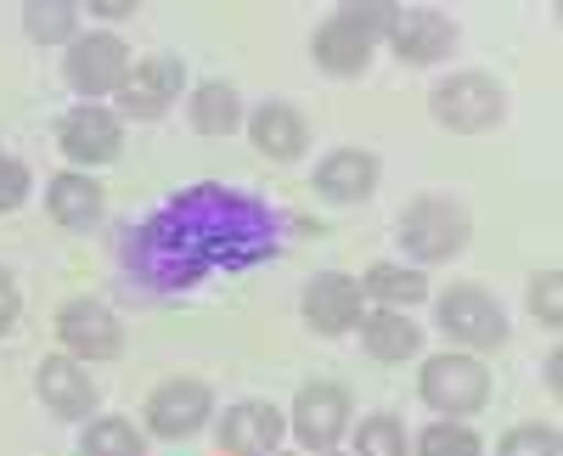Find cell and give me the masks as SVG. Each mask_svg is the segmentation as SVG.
Segmentation results:
<instances>
[{
  "label": "cell",
  "mask_w": 563,
  "mask_h": 456,
  "mask_svg": "<svg viewBox=\"0 0 563 456\" xmlns=\"http://www.w3.org/2000/svg\"><path fill=\"white\" fill-rule=\"evenodd\" d=\"M45 220H52L57 232H74V237L97 232L108 220V187L85 169H57L45 180Z\"/></svg>",
  "instance_id": "cell-19"
},
{
  "label": "cell",
  "mask_w": 563,
  "mask_h": 456,
  "mask_svg": "<svg viewBox=\"0 0 563 456\" xmlns=\"http://www.w3.org/2000/svg\"><path fill=\"white\" fill-rule=\"evenodd\" d=\"M305 456H350V451H344V445H339V451H305Z\"/></svg>",
  "instance_id": "cell-33"
},
{
  "label": "cell",
  "mask_w": 563,
  "mask_h": 456,
  "mask_svg": "<svg viewBox=\"0 0 563 456\" xmlns=\"http://www.w3.org/2000/svg\"><path fill=\"white\" fill-rule=\"evenodd\" d=\"M395 23L389 0H361V7H333L310 29V63L327 79H361L384 52V34Z\"/></svg>",
  "instance_id": "cell-2"
},
{
  "label": "cell",
  "mask_w": 563,
  "mask_h": 456,
  "mask_svg": "<svg viewBox=\"0 0 563 456\" xmlns=\"http://www.w3.org/2000/svg\"><path fill=\"white\" fill-rule=\"evenodd\" d=\"M243 130H249V147L260 158H271V164H299L310 153V142H316L305 108H294L288 97H265L260 108H249Z\"/></svg>",
  "instance_id": "cell-18"
},
{
  "label": "cell",
  "mask_w": 563,
  "mask_h": 456,
  "mask_svg": "<svg viewBox=\"0 0 563 456\" xmlns=\"http://www.w3.org/2000/svg\"><path fill=\"white\" fill-rule=\"evenodd\" d=\"M496 456H563V429L558 423H512L496 440Z\"/></svg>",
  "instance_id": "cell-28"
},
{
  "label": "cell",
  "mask_w": 563,
  "mask_h": 456,
  "mask_svg": "<svg viewBox=\"0 0 563 456\" xmlns=\"http://www.w3.org/2000/svg\"><path fill=\"white\" fill-rule=\"evenodd\" d=\"M310 187L321 203H339V209H355L366 198H378L384 187V158L372 147H327L310 169Z\"/></svg>",
  "instance_id": "cell-17"
},
{
  "label": "cell",
  "mask_w": 563,
  "mask_h": 456,
  "mask_svg": "<svg viewBox=\"0 0 563 456\" xmlns=\"http://www.w3.org/2000/svg\"><path fill=\"white\" fill-rule=\"evenodd\" d=\"M361 299L372 310H417V304H429L434 288H429V270H417L406 259H378V265H366V277H361Z\"/></svg>",
  "instance_id": "cell-21"
},
{
  "label": "cell",
  "mask_w": 563,
  "mask_h": 456,
  "mask_svg": "<svg viewBox=\"0 0 563 456\" xmlns=\"http://www.w3.org/2000/svg\"><path fill=\"white\" fill-rule=\"evenodd\" d=\"M214 445L220 456H271L288 440V412L276 400H231L225 412H214Z\"/></svg>",
  "instance_id": "cell-16"
},
{
  "label": "cell",
  "mask_w": 563,
  "mask_h": 456,
  "mask_svg": "<svg viewBox=\"0 0 563 456\" xmlns=\"http://www.w3.org/2000/svg\"><path fill=\"white\" fill-rule=\"evenodd\" d=\"M271 456H294V451H271Z\"/></svg>",
  "instance_id": "cell-34"
},
{
  "label": "cell",
  "mask_w": 563,
  "mask_h": 456,
  "mask_svg": "<svg viewBox=\"0 0 563 456\" xmlns=\"http://www.w3.org/2000/svg\"><path fill=\"white\" fill-rule=\"evenodd\" d=\"M29 198H34V169L18 153L0 147V214H18Z\"/></svg>",
  "instance_id": "cell-29"
},
{
  "label": "cell",
  "mask_w": 563,
  "mask_h": 456,
  "mask_svg": "<svg viewBox=\"0 0 563 456\" xmlns=\"http://www.w3.org/2000/svg\"><path fill=\"white\" fill-rule=\"evenodd\" d=\"M23 34L34 40V45H68L85 34V7L79 0H29L23 7Z\"/></svg>",
  "instance_id": "cell-24"
},
{
  "label": "cell",
  "mask_w": 563,
  "mask_h": 456,
  "mask_svg": "<svg viewBox=\"0 0 563 456\" xmlns=\"http://www.w3.org/2000/svg\"><path fill=\"white\" fill-rule=\"evenodd\" d=\"M512 97L490 68H451L429 85V119L451 135H485L507 119Z\"/></svg>",
  "instance_id": "cell-5"
},
{
  "label": "cell",
  "mask_w": 563,
  "mask_h": 456,
  "mask_svg": "<svg viewBox=\"0 0 563 456\" xmlns=\"http://www.w3.org/2000/svg\"><path fill=\"white\" fill-rule=\"evenodd\" d=\"M34 400L57 423H90L102 412V383H97V372H90L85 360L52 349V355L34 360Z\"/></svg>",
  "instance_id": "cell-13"
},
{
  "label": "cell",
  "mask_w": 563,
  "mask_h": 456,
  "mask_svg": "<svg viewBox=\"0 0 563 456\" xmlns=\"http://www.w3.org/2000/svg\"><path fill=\"white\" fill-rule=\"evenodd\" d=\"M395 243H400V259L417 270L451 265L474 243V209L451 192H417L395 214Z\"/></svg>",
  "instance_id": "cell-3"
},
{
  "label": "cell",
  "mask_w": 563,
  "mask_h": 456,
  "mask_svg": "<svg viewBox=\"0 0 563 456\" xmlns=\"http://www.w3.org/2000/svg\"><path fill=\"white\" fill-rule=\"evenodd\" d=\"M525 304H530V322L541 333H558L563 327V270L558 265H547V270H536V277H530Z\"/></svg>",
  "instance_id": "cell-27"
},
{
  "label": "cell",
  "mask_w": 563,
  "mask_h": 456,
  "mask_svg": "<svg viewBox=\"0 0 563 456\" xmlns=\"http://www.w3.org/2000/svg\"><path fill=\"white\" fill-rule=\"evenodd\" d=\"M434 327L445 333V349H467V355H496L512 338L507 304L479 282H451L445 293H434Z\"/></svg>",
  "instance_id": "cell-6"
},
{
  "label": "cell",
  "mask_w": 563,
  "mask_h": 456,
  "mask_svg": "<svg viewBox=\"0 0 563 456\" xmlns=\"http://www.w3.org/2000/svg\"><path fill=\"white\" fill-rule=\"evenodd\" d=\"M52 327H57V349L85 360V367H102V360H119L124 355V322H119V310L97 293H74L57 304L52 315Z\"/></svg>",
  "instance_id": "cell-11"
},
{
  "label": "cell",
  "mask_w": 563,
  "mask_h": 456,
  "mask_svg": "<svg viewBox=\"0 0 563 456\" xmlns=\"http://www.w3.org/2000/svg\"><path fill=\"white\" fill-rule=\"evenodd\" d=\"M243 119H249V102L231 79L214 74V79H198L186 90V124L198 135H231V130H243Z\"/></svg>",
  "instance_id": "cell-22"
},
{
  "label": "cell",
  "mask_w": 563,
  "mask_h": 456,
  "mask_svg": "<svg viewBox=\"0 0 563 456\" xmlns=\"http://www.w3.org/2000/svg\"><path fill=\"white\" fill-rule=\"evenodd\" d=\"M282 412H288V434L305 451H339L355 429V394L339 378H305L294 389V405H282Z\"/></svg>",
  "instance_id": "cell-10"
},
{
  "label": "cell",
  "mask_w": 563,
  "mask_h": 456,
  "mask_svg": "<svg viewBox=\"0 0 563 456\" xmlns=\"http://www.w3.org/2000/svg\"><path fill=\"white\" fill-rule=\"evenodd\" d=\"M130 68H135V52L113 29H85L63 52V85L79 102H113L130 79Z\"/></svg>",
  "instance_id": "cell-9"
},
{
  "label": "cell",
  "mask_w": 563,
  "mask_h": 456,
  "mask_svg": "<svg viewBox=\"0 0 563 456\" xmlns=\"http://www.w3.org/2000/svg\"><path fill=\"white\" fill-rule=\"evenodd\" d=\"M361 349L378 360V367H406V360L422 355V322H411L406 310H372L361 315Z\"/></svg>",
  "instance_id": "cell-20"
},
{
  "label": "cell",
  "mask_w": 563,
  "mask_h": 456,
  "mask_svg": "<svg viewBox=\"0 0 563 456\" xmlns=\"http://www.w3.org/2000/svg\"><path fill=\"white\" fill-rule=\"evenodd\" d=\"M124 119L108 108V102H74L63 119H57V147L68 158V169H85L97 175L108 164L124 158Z\"/></svg>",
  "instance_id": "cell-12"
},
{
  "label": "cell",
  "mask_w": 563,
  "mask_h": 456,
  "mask_svg": "<svg viewBox=\"0 0 563 456\" xmlns=\"http://www.w3.org/2000/svg\"><path fill=\"white\" fill-rule=\"evenodd\" d=\"M192 90V74H186V57L180 52H147V57H135L124 90L108 102L124 124H158L180 108V97Z\"/></svg>",
  "instance_id": "cell-7"
},
{
  "label": "cell",
  "mask_w": 563,
  "mask_h": 456,
  "mask_svg": "<svg viewBox=\"0 0 563 456\" xmlns=\"http://www.w3.org/2000/svg\"><path fill=\"white\" fill-rule=\"evenodd\" d=\"M361 315H366V299L350 270H316L299 288V322L316 338H350L361 327Z\"/></svg>",
  "instance_id": "cell-15"
},
{
  "label": "cell",
  "mask_w": 563,
  "mask_h": 456,
  "mask_svg": "<svg viewBox=\"0 0 563 456\" xmlns=\"http://www.w3.org/2000/svg\"><path fill=\"white\" fill-rule=\"evenodd\" d=\"M130 12H135V0H90V23H97V29H113Z\"/></svg>",
  "instance_id": "cell-31"
},
{
  "label": "cell",
  "mask_w": 563,
  "mask_h": 456,
  "mask_svg": "<svg viewBox=\"0 0 563 456\" xmlns=\"http://www.w3.org/2000/svg\"><path fill=\"white\" fill-rule=\"evenodd\" d=\"M220 412V400L209 389V378H192V372H175L164 378L147 400H141V429H147V440H169V445H186L198 440Z\"/></svg>",
  "instance_id": "cell-8"
},
{
  "label": "cell",
  "mask_w": 563,
  "mask_h": 456,
  "mask_svg": "<svg viewBox=\"0 0 563 456\" xmlns=\"http://www.w3.org/2000/svg\"><path fill=\"white\" fill-rule=\"evenodd\" d=\"M350 456H411V434L395 412H361L350 429Z\"/></svg>",
  "instance_id": "cell-25"
},
{
  "label": "cell",
  "mask_w": 563,
  "mask_h": 456,
  "mask_svg": "<svg viewBox=\"0 0 563 456\" xmlns=\"http://www.w3.org/2000/svg\"><path fill=\"white\" fill-rule=\"evenodd\" d=\"M23 322V288L12 277V265H0V338H12Z\"/></svg>",
  "instance_id": "cell-30"
},
{
  "label": "cell",
  "mask_w": 563,
  "mask_h": 456,
  "mask_svg": "<svg viewBox=\"0 0 563 456\" xmlns=\"http://www.w3.org/2000/svg\"><path fill=\"white\" fill-rule=\"evenodd\" d=\"M541 383H547V394H552V400L563 394V349H558V344L541 355Z\"/></svg>",
  "instance_id": "cell-32"
},
{
  "label": "cell",
  "mask_w": 563,
  "mask_h": 456,
  "mask_svg": "<svg viewBox=\"0 0 563 456\" xmlns=\"http://www.w3.org/2000/svg\"><path fill=\"white\" fill-rule=\"evenodd\" d=\"M79 456H153V440L135 418L97 412L90 423H79Z\"/></svg>",
  "instance_id": "cell-23"
},
{
  "label": "cell",
  "mask_w": 563,
  "mask_h": 456,
  "mask_svg": "<svg viewBox=\"0 0 563 456\" xmlns=\"http://www.w3.org/2000/svg\"><path fill=\"white\" fill-rule=\"evenodd\" d=\"M417 400L429 405L434 418L474 423L485 405H490V367H485V355H467V349H434V355H422V367H417Z\"/></svg>",
  "instance_id": "cell-4"
},
{
  "label": "cell",
  "mask_w": 563,
  "mask_h": 456,
  "mask_svg": "<svg viewBox=\"0 0 563 456\" xmlns=\"http://www.w3.org/2000/svg\"><path fill=\"white\" fill-rule=\"evenodd\" d=\"M462 45V29L434 7H395V23L384 34V52L406 68H445Z\"/></svg>",
  "instance_id": "cell-14"
},
{
  "label": "cell",
  "mask_w": 563,
  "mask_h": 456,
  "mask_svg": "<svg viewBox=\"0 0 563 456\" xmlns=\"http://www.w3.org/2000/svg\"><path fill=\"white\" fill-rule=\"evenodd\" d=\"M282 225H294L282 209L220 180H198L124 225L119 270L141 299H180L214 277L271 265L282 254Z\"/></svg>",
  "instance_id": "cell-1"
},
{
  "label": "cell",
  "mask_w": 563,
  "mask_h": 456,
  "mask_svg": "<svg viewBox=\"0 0 563 456\" xmlns=\"http://www.w3.org/2000/svg\"><path fill=\"white\" fill-rule=\"evenodd\" d=\"M411 456H490L474 423H456V418H434L429 429L411 434Z\"/></svg>",
  "instance_id": "cell-26"
}]
</instances>
